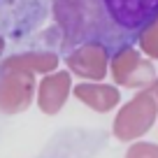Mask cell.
Returning a JSON list of instances; mask_svg holds the SVG:
<instances>
[{"mask_svg":"<svg viewBox=\"0 0 158 158\" xmlns=\"http://www.w3.org/2000/svg\"><path fill=\"white\" fill-rule=\"evenodd\" d=\"M63 51L98 47L107 56L135 47L158 21V0H54Z\"/></svg>","mask_w":158,"mask_h":158,"instance_id":"obj_1","label":"cell"}]
</instances>
